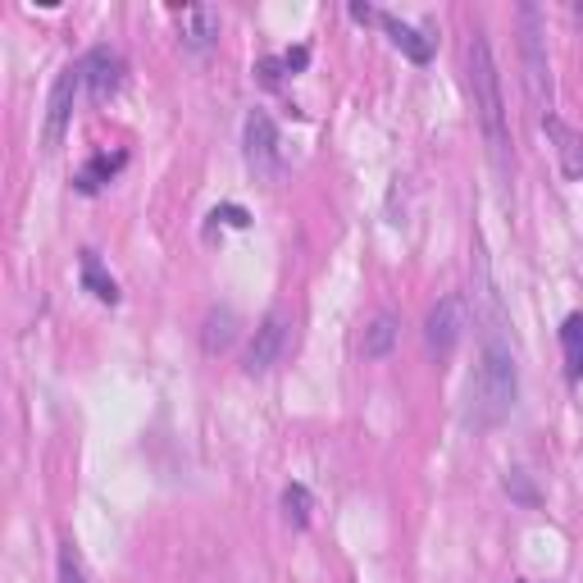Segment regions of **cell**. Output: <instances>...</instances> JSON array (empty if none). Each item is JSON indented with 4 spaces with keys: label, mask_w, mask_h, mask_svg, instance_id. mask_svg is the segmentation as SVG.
Masks as SVG:
<instances>
[{
    "label": "cell",
    "mask_w": 583,
    "mask_h": 583,
    "mask_svg": "<svg viewBox=\"0 0 583 583\" xmlns=\"http://www.w3.org/2000/svg\"><path fill=\"white\" fill-rule=\"evenodd\" d=\"M520 56H524V87L533 106L552 115V65H547V32L538 6H520Z\"/></svg>",
    "instance_id": "3"
},
{
    "label": "cell",
    "mask_w": 583,
    "mask_h": 583,
    "mask_svg": "<svg viewBox=\"0 0 583 583\" xmlns=\"http://www.w3.org/2000/svg\"><path fill=\"white\" fill-rule=\"evenodd\" d=\"M215 219H228L233 228H247L251 219H247V210H241V206H224V210H215Z\"/></svg>",
    "instance_id": "20"
},
{
    "label": "cell",
    "mask_w": 583,
    "mask_h": 583,
    "mask_svg": "<svg viewBox=\"0 0 583 583\" xmlns=\"http://www.w3.org/2000/svg\"><path fill=\"white\" fill-rule=\"evenodd\" d=\"M306 60H310V51H306V46H297V51H287V56H283V69H287V73H297V69H306Z\"/></svg>",
    "instance_id": "21"
},
{
    "label": "cell",
    "mask_w": 583,
    "mask_h": 583,
    "mask_svg": "<svg viewBox=\"0 0 583 583\" xmlns=\"http://www.w3.org/2000/svg\"><path fill=\"white\" fill-rule=\"evenodd\" d=\"M123 165H128V156H123V151H101V156H91V160L78 169V178H73V182H78V191H87V197H91V191H101V187H106V182H110Z\"/></svg>",
    "instance_id": "13"
},
{
    "label": "cell",
    "mask_w": 583,
    "mask_h": 583,
    "mask_svg": "<svg viewBox=\"0 0 583 583\" xmlns=\"http://www.w3.org/2000/svg\"><path fill=\"white\" fill-rule=\"evenodd\" d=\"M397 337H402V319L393 310H378L369 324H365V337H360V356L365 360H383L387 352L397 347Z\"/></svg>",
    "instance_id": "11"
},
{
    "label": "cell",
    "mask_w": 583,
    "mask_h": 583,
    "mask_svg": "<svg viewBox=\"0 0 583 583\" xmlns=\"http://www.w3.org/2000/svg\"><path fill=\"white\" fill-rule=\"evenodd\" d=\"M465 73H470V91H474V110H478V128L488 137V151L497 160V169H511V123H506V101H502V73L493 60V46L483 32H470L465 46Z\"/></svg>",
    "instance_id": "2"
},
{
    "label": "cell",
    "mask_w": 583,
    "mask_h": 583,
    "mask_svg": "<svg viewBox=\"0 0 583 583\" xmlns=\"http://www.w3.org/2000/svg\"><path fill=\"white\" fill-rule=\"evenodd\" d=\"M561 352H565V374L583 378V310L565 315V324H561Z\"/></svg>",
    "instance_id": "15"
},
{
    "label": "cell",
    "mask_w": 583,
    "mask_h": 583,
    "mask_svg": "<svg viewBox=\"0 0 583 583\" xmlns=\"http://www.w3.org/2000/svg\"><path fill=\"white\" fill-rule=\"evenodd\" d=\"M178 32H182V46L187 51H206V46L219 37V14L210 6H187L178 14Z\"/></svg>",
    "instance_id": "10"
},
{
    "label": "cell",
    "mask_w": 583,
    "mask_h": 583,
    "mask_svg": "<svg viewBox=\"0 0 583 583\" xmlns=\"http://www.w3.org/2000/svg\"><path fill=\"white\" fill-rule=\"evenodd\" d=\"M506 493H511L515 502H524V506H538V488L528 483L524 470H506Z\"/></svg>",
    "instance_id": "19"
},
{
    "label": "cell",
    "mask_w": 583,
    "mask_h": 583,
    "mask_svg": "<svg viewBox=\"0 0 583 583\" xmlns=\"http://www.w3.org/2000/svg\"><path fill=\"white\" fill-rule=\"evenodd\" d=\"M283 515L292 524H310V493H306V483H287V488H283Z\"/></svg>",
    "instance_id": "17"
},
{
    "label": "cell",
    "mask_w": 583,
    "mask_h": 583,
    "mask_svg": "<svg viewBox=\"0 0 583 583\" xmlns=\"http://www.w3.org/2000/svg\"><path fill=\"white\" fill-rule=\"evenodd\" d=\"M82 283H87V292L96 302H110V306L119 302V283L106 274V265H101L96 251H82Z\"/></svg>",
    "instance_id": "16"
},
{
    "label": "cell",
    "mask_w": 583,
    "mask_h": 583,
    "mask_svg": "<svg viewBox=\"0 0 583 583\" xmlns=\"http://www.w3.org/2000/svg\"><path fill=\"white\" fill-rule=\"evenodd\" d=\"M543 128H547V137L556 141L561 169H565L570 178H583V132H574V128H570V123H561L556 115H547V119H543Z\"/></svg>",
    "instance_id": "12"
},
{
    "label": "cell",
    "mask_w": 583,
    "mask_h": 583,
    "mask_svg": "<svg viewBox=\"0 0 583 583\" xmlns=\"http://www.w3.org/2000/svg\"><path fill=\"white\" fill-rule=\"evenodd\" d=\"M78 65H82V82H87V91L96 96V101L115 96L123 87V73H128V65H123V56L115 51V46H91Z\"/></svg>",
    "instance_id": "7"
},
{
    "label": "cell",
    "mask_w": 583,
    "mask_h": 583,
    "mask_svg": "<svg viewBox=\"0 0 583 583\" xmlns=\"http://www.w3.org/2000/svg\"><path fill=\"white\" fill-rule=\"evenodd\" d=\"M56 574H60V583H87V565H82V556H78V547L65 538L60 543V556H56Z\"/></svg>",
    "instance_id": "18"
},
{
    "label": "cell",
    "mask_w": 583,
    "mask_h": 583,
    "mask_svg": "<svg viewBox=\"0 0 583 583\" xmlns=\"http://www.w3.org/2000/svg\"><path fill=\"white\" fill-rule=\"evenodd\" d=\"M378 23H383V32L393 37V46L402 56H411L415 65H424L428 56H433V37H424L415 23H406V19H397V14H387V10H378Z\"/></svg>",
    "instance_id": "9"
},
{
    "label": "cell",
    "mask_w": 583,
    "mask_h": 583,
    "mask_svg": "<svg viewBox=\"0 0 583 583\" xmlns=\"http://www.w3.org/2000/svg\"><path fill=\"white\" fill-rule=\"evenodd\" d=\"M520 402V369L502 333H488L470 374V424L497 428Z\"/></svg>",
    "instance_id": "1"
},
{
    "label": "cell",
    "mask_w": 583,
    "mask_h": 583,
    "mask_svg": "<svg viewBox=\"0 0 583 583\" xmlns=\"http://www.w3.org/2000/svg\"><path fill=\"white\" fill-rule=\"evenodd\" d=\"M465 328H470V315H465V297H443L433 310H428V319H424V343H428V352L433 356H447L461 337H465Z\"/></svg>",
    "instance_id": "6"
},
{
    "label": "cell",
    "mask_w": 583,
    "mask_h": 583,
    "mask_svg": "<svg viewBox=\"0 0 583 583\" xmlns=\"http://www.w3.org/2000/svg\"><path fill=\"white\" fill-rule=\"evenodd\" d=\"M78 91H87V82H82V65L73 60V65L60 69V78H56V87H51V101H46V132H41V146H46V151H56V146L65 141Z\"/></svg>",
    "instance_id": "5"
},
{
    "label": "cell",
    "mask_w": 583,
    "mask_h": 583,
    "mask_svg": "<svg viewBox=\"0 0 583 583\" xmlns=\"http://www.w3.org/2000/svg\"><path fill=\"white\" fill-rule=\"evenodd\" d=\"M287 333H292V319L283 310H269L251 337V347H247V374H265L278 365L283 347H287Z\"/></svg>",
    "instance_id": "8"
},
{
    "label": "cell",
    "mask_w": 583,
    "mask_h": 583,
    "mask_svg": "<svg viewBox=\"0 0 583 583\" xmlns=\"http://www.w3.org/2000/svg\"><path fill=\"white\" fill-rule=\"evenodd\" d=\"M237 337V315L228 310V306H215L210 315H206V324H201V347L215 356V352H224L228 343Z\"/></svg>",
    "instance_id": "14"
},
{
    "label": "cell",
    "mask_w": 583,
    "mask_h": 583,
    "mask_svg": "<svg viewBox=\"0 0 583 583\" xmlns=\"http://www.w3.org/2000/svg\"><path fill=\"white\" fill-rule=\"evenodd\" d=\"M241 151H247V169L260 182H274L283 174V146H278V128L265 110H251L241 123Z\"/></svg>",
    "instance_id": "4"
}]
</instances>
